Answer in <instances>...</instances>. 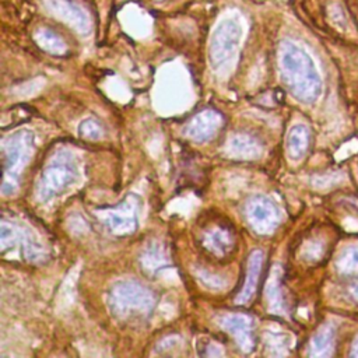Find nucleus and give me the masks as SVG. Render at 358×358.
<instances>
[{
	"instance_id": "nucleus-1",
	"label": "nucleus",
	"mask_w": 358,
	"mask_h": 358,
	"mask_svg": "<svg viewBox=\"0 0 358 358\" xmlns=\"http://www.w3.org/2000/svg\"><path fill=\"white\" fill-rule=\"evenodd\" d=\"M281 79L288 91L303 104H314L322 94V79L309 53L292 41L279 48Z\"/></svg>"
},
{
	"instance_id": "nucleus-2",
	"label": "nucleus",
	"mask_w": 358,
	"mask_h": 358,
	"mask_svg": "<svg viewBox=\"0 0 358 358\" xmlns=\"http://www.w3.org/2000/svg\"><path fill=\"white\" fill-rule=\"evenodd\" d=\"M79 179L76 158L66 150L57 151L44 167L38 194L42 201H49L75 185Z\"/></svg>"
},
{
	"instance_id": "nucleus-3",
	"label": "nucleus",
	"mask_w": 358,
	"mask_h": 358,
	"mask_svg": "<svg viewBox=\"0 0 358 358\" xmlns=\"http://www.w3.org/2000/svg\"><path fill=\"white\" fill-rule=\"evenodd\" d=\"M36 150V136L29 130H18L3 143V193L12 194L18 183V177Z\"/></svg>"
},
{
	"instance_id": "nucleus-4",
	"label": "nucleus",
	"mask_w": 358,
	"mask_h": 358,
	"mask_svg": "<svg viewBox=\"0 0 358 358\" xmlns=\"http://www.w3.org/2000/svg\"><path fill=\"white\" fill-rule=\"evenodd\" d=\"M111 311L120 318H139L149 315L154 305L155 298L153 292L136 281L116 283L110 294Z\"/></svg>"
},
{
	"instance_id": "nucleus-5",
	"label": "nucleus",
	"mask_w": 358,
	"mask_h": 358,
	"mask_svg": "<svg viewBox=\"0 0 358 358\" xmlns=\"http://www.w3.org/2000/svg\"><path fill=\"white\" fill-rule=\"evenodd\" d=\"M242 40V27L237 18H225L214 29L210 40V63L216 72L229 69L235 60Z\"/></svg>"
},
{
	"instance_id": "nucleus-6",
	"label": "nucleus",
	"mask_w": 358,
	"mask_h": 358,
	"mask_svg": "<svg viewBox=\"0 0 358 358\" xmlns=\"http://www.w3.org/2000/svg\"><path fill=\"white\" fill-rule=\"evenodd\" d=\"M246 217L259 234H272L280 224L281 214L277 205L266 196H256L246 206Z\"/></svg>"
},
{
	"instance_id": "nucleus-7",
	"label": "nucleus",
	"mask_w": 358,
	"mask_h": 358,
	"mask_svg": "<svg viewBox=\"0 0 358 358\" xmlns=\"http://www.w3.org/2000/svg\"><path fill=\"white\" fill-rule=\"evenodd\" d=\"M138 202L135 196H129L118 207L104 212L103 221L107 229L116 235H127L138 229Z\"/></svg>"
},
{
	"instance_id": "nucleus-8",
	"label": "nucleus",
	"mask_w": 358,
	"mask_h": 358,
	"mask_svg": "<svg viewBox=\"0 0 358 358\" xmlns=\"http://www.w3.org/2000/svg\"><path fill=\"white\" fill-rule=\"evenodd\" d=\"M44 6L49 10V13L68 21L72 27L80 31L83 36L90 31L91 24L87 13L73 0H45Z\"/></svg>"
},
{
	"instance_id": "nucleus-9",
	"label": "nucleus",
	"mask_w": 358,
	"mask_h": 358,
	"mask_svg": "<svg viewBox=\"0 0 358 358\" xmlns=\"http://www.w3.org/2000/svg\"><path fill=\"white\" fill-rule=\"evenodd\" d=\"M222 118L216 111H203L194 115L185 127V133L194 142H207L213 139L221 127Z\"/></svg>"
},
{
	"instance_id": "nucleus-10",
	"label": "nucleus",
	"mask_w": 358,
	"mask_h": 358,
	"mask_svg": "<svg viewBox=\"0 0 358 358\" xmlns=\"http://www.w3.org/2000/svg\"><path fill=\"white\" fill-rule=\"evenodd\" d=\"M222 328L229 331L244 351L253 350V323L245 315H230L222 319Z\"/></svg>"
},
{
	"instance_id": "nucleus-11",
	"label": "nucleus",
	"mask_w": 358,
	"mask_h": 358,
	"mask_svg": "<svg viewBox=\"0 0 358 358\" xmlns=\"http://www.w3.org/2000/svg\"><path fill=\"white\" fill-rule=\"evenodd\" d=\"M262 270H264V252L256 249L249 256L245 283L241 288V292L235 298L237 304H248L253 298L260 276H262Z\"/></svg>"
},
{
	"instance_id": "nucleus-12",
	"label": "nucleus",
	"mask_w": 358,
	"mask_h": 358,
	"mask_svg": "<svg viewBox=\"0 0 358 358\" xmlns=\"http://www.w3.org/2000/svg\"><path fill=\"white\" fill-rule=\"evenodd\" d=\"M309 142H311V135L307 126L304 125H296L294 127H291L287 136V151L291 159H301L308 149H309Z\"/></svg>"
},
{
	"instance_id": "nucleus-13",
	"label": "nucleus",
	"mask_w": 358,
	"mask_h": 358,
	"mask_svg": "<svg viewBox=\"0 0 358 358\" xmlns=\"http://www.w3.org/2000/svg\"><path fill=\"white\" fill-rule=\"evenodd\" d=\"M335 350V331L329 324L322 327L314 336L309 347V355L312 357H329Z\"/></svg>"
},
{
	"instance_id": "nucleus-14",
	"label": "nucleus",
	"mask_w": 358,
	"mask_h": 358,
	"mask_svg": "<svg viewBox=\"0 0 358 358\" xmlns=\"http://www.w3.org/2000/svg\"><path fill=\"white\" fill-rule=\"evenodd\" d=\"M230 151L240 158H255L260 153V146L253 138L237 136L230 142Z\"/></svg>"
},
{
	"instance_id": "nucleus-15",
	"label": "nucleus",
	"mask_w": 358,
	"mask_h": 358,
	"mask_svg": "<svg viewBox=\"0 0 358 358\" xmlns=\"http://www.w3.org/2000/svg\"><path fill=\"white\" fill-rule=\"evenodd\" d=\"M37 42L41 45V48H44L45 51L55 53V55H60L64 51H66V47H64L63 40L56 34V32L48 29V28H42L37 32L36 36Z\"/></svg>"
},
{
	"instance_id": "nucleus-16",
	"label": "nucleus",
	"mask_w": 358,
	"mask_h": 358,
	"mask_svg": "<svg viewBox=\"0 0 358 358\" xmlns=\"http://www.w3.org/2000/svg\"><path fill=\"white\" fill-rule=\"evenodd\" d=\"M336 266L342 274L358 273V246H348L339 256Z\"/></svg>"
},
{
	"instance_id": "nucleus-17",
	"label": "nucleus",
	"mask_w": 358,
	"mask_h": 358,
	"mask_svg": "<svg viewBox=\"0 0 358 358\" xmlns=\"http://www.w3.org/2000/svg\"><path fill=\"white\" fill-rule=\"evenodd\" d=\"M206 245L217 253H225L233 248V238L224 230H216L206 237Z\"/></svg>"
},
{
	"instance_id": "nucleus-18",
	"label": "nucleus",
	"mask_w": 358,
	"mask_h": 358,
	"mask_svg": "<svg viewBox=\"0 0 358 358\" xmlns=\"http://www.w3.org/2000/svg\"><path fill=\"white\" fill-rule=\"evenodd\" d=\"M79 135L88 140H97L103 136V127L100 122H97L94 119H86L79 126Z\"/></svg>"
},
{
	"instance_id": "nucleus-19",
	"label": "nucleus",
	"mask_w": 358,
	"mask_h": 358,
	"mask_svg": "<svg viewBox=\"0 0 358 358\" xmlns=\"http://www.w3.org/2000/svg\"><path fill=\"white\" fill-rule=\"evenodd\" d=\"M350 354H351L353 357H358V336L355 337V340H354V343H353V346H351Z\"/></svg>"
},
{
	"instance_id": "nucleus-20",
	"label": "nucleus",
	"mask_w": 358,
	"mask_h": 358,
	"mask_svg": "<svg viewBox=\"0 0 358 358\" xmlns=\"http://www.w3.org/2000/svg\"><path fill=\"white\" fill-rule=\"evenodd\" d=\"M351 294H353V297L355 298V301L358 303V283L351 287Z\"/></svg>"
}]
</instances>
